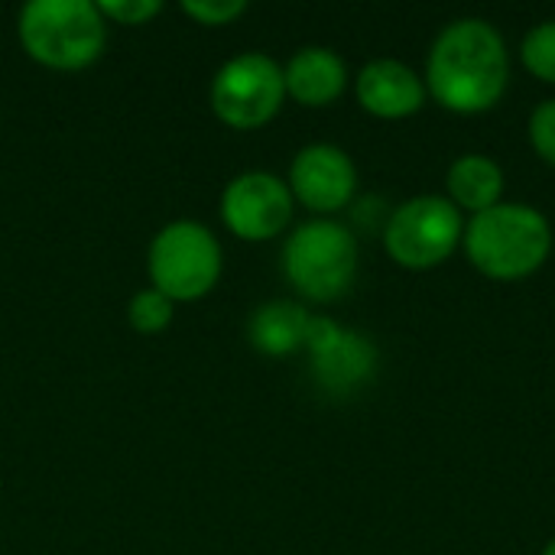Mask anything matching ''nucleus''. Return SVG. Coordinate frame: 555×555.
<instances>
[{"label": "nucleus", "mask_w": 555, "mask_h": 555, "mask_svg": "<svg viewBox=\"0 0 555 555\" xmlns=\"http://www.w3.org/2000/svg\"><path fill=\"white\" fill-rule=\"evenodd\" d=\"M423 81L446 111H491L511 81V59L501 33L475 16L449 23L429 49Z\"/></svg>", "instance_id": "f257e3e1"}, {"label": "nucleus", "mask_w": 555, "mask_h": 555, "mask_svg": "<svg viewBox=\"0 0 555 555\" xmlns=\"http://www.w3.org/2000/svg\"><path fill=\"white\" fill-rule=\"evenodd\" d=\"M465 254L488 280L514 283L533 276L553 250V228L543 211L520 202H501L465 224Z\"/></svg>", "instance_id": "f03ea898"}, {"label": "nucleus", "mask_w": 555, "mask_h": 555, "mask_svg": "<svg viewBox=\"0 0 555 555\" xmlns=\"http://www.w3.org/2000/svg\"><path fill=\"white\" fill-rule=\"evenodd\" d=\"M20 42L36 62L75 72L104 52V16L88 0H33L20 10Z\"/></svg>", "instance_id": "7ed1b4c3"}, {"label": "nucleus", "mask_w": 555, "mask_h": 555, "mask_svg": "<svg viewBox=\"0 0 555 555\" xmlns=\"http://www.w3.org/2000/svg\"><path fill=\"white\" fill-rule=\"evenodd\" d=\"M283 270L306 299L332 302L358 273V241L338 221H309L286 241Z\"/></svg>", "instance_id": "20e7f679"}, {"label": "nucleus", "mask_w": 555, "mask_h": 555, "mask_svg": "<svg viewBox=\"0 0 555 555\" xmlns=\"http://www.w3.org/2000/svg\"><path fill=\"white\" fill-rule=\"evenodd\" d=\"M465 237L462 211L442 195H416L393 208L384 228L387 254L406 270H433L446 263Z\"/></svg>", "instance_id": "39448f33"}, {"label": "nucleus", "mask_w": 555, "mask_h": 555, "mask_svg": "<svg viewBox=\"0 0 555 555\" xmlns=\"http://www.w3.org/2000/svg\"><path fill=\"white\" fill-rule=\"evenodd\" d=\"M221 273V247L198 221H172L150 244V280L166 299H202Z\"/></svg>", "instance_id": "423d86ee"}, {"label": "nucleus", "mask_w": 555, "mask_h": 555, "mask_svg": "<svg viewBox=\"0 0 555 555\" xmlns=\"http://www.w3.org/2000/svg\"><path fill=\"white\" fill-rule=\"evenodd\" d=\"M286 98L283 68L263 52H244L221 65L211 81V107L234 130L263 127Z\"/></svg>", "instance_id": "0eeeda50"}, {"label": "nucleus", "mask_w": 555, "mask_h": 555, "mask_svg": "<svg viewBox=\"0 0 555 555\" xmlns=\"http://www.w3.org/2000/svg\"><path fill=\"white\" fill-rule=\"evenodd\" d=\"M221 218L244 241H270L293 218V192L270 172H244L224 189Z\"/></svg>", "instance_id": "6e6552de"}, {"label": "nucleus", "mask_w": 555, "mask_h": 555, "mask_svg": "<svg viewBox=\"0 0 555 555\" xmlns=\"http://www.w3.org/2000/svg\"><path fill=\"white\" fill-rule=\"evenodd\" d=\"M358 189V169L351 156L332 143H312L299 150L289 169V192L319 215H332L351 202Z\"/></svg>", "instance_id": "1a4fd4ad"}, {"label": "nucleus", "mask_w": 555, "mask_h": 555, "mask_svg": "<svg viewBox=\"0 0 555 555\" xmlns=\"http://www.w3.org/2000/svg\"><path fill=\"white\" fill-rule=\"evenodd\" d=\"M358 101L367 114L403 120L426 104V81L397 59H374L358 75Z\"/></svg>", "instance_id": "9d476101"}, {"label": "nucleus", "mask_w": 555, "mask_h": 555, "mask_svg": "<svg viewBox=\"0 0 555 555\" xmlns=\"http://www.w3.org/2000/svg\"><path fill=\"white\" fill-rule=\"evenodd\" d=\"M283 78H286L289 98H296L306 107H325L335 98H341V91L348 85V68L338 59V52L322 49V46H309L289 59Z\"/></svg>", "instance_id": "9b49d317"}, {"label": "nucleus", "mask_w": 555, "mask_h": 555, "mask_svg": "<svg viewBox=\"0 0 555 555\" xmlns=\"http://www.w3.org/2000/svg\"><path fill=\"white\" fill-rule=\"evenodd\" d=\"M446 189H449V202L462 211L481 215L494 205H501L504 195V169L481 153H465L449 166L446 176Z\"/></svg>", "instance_id": "f8f14e48"}, {"label": "nucleus", "mask_w": 555, "mask_h": 555, "mask_svg": "<svg viewBox=\"0 0 555 555\" xmlns=\"http://www.w3.org/2000/svg\"><path fill=\"white\" fill-rule=\"evenodd\" d=\"M374 361H377V354H374L371 341H364V338L354 335V332H345L325 354L312 358V364H315V380H319L325 390H332V393L358 390V387L371 377Z\"/></svg>", "instance_id": "ddd939ff"}, {"label": "nucleus", "mask_w": 555, "mask_h": 555, "mask_svg": "<svg viewBox=\"0 0 555 555\" xmlns=\"http://www.w3.org/2000/svg\"><path fill=\"white\" fill-rule=\"evenodd\" d=\"M309 312L296 302H267L250 319V341L263 354H293L306 345Z\"/></svg>", "instance_id": "4468645a"}, {"label": "nucleus", "mask_w": 555, "mask_h": 555, "mask_svg": "<svg viewBox=\"0 0 555 555\" xmlns=\"http://www.w3.org/2000/svg\"><path fill=\"white\" fill-rule=\"evenodd\" d=\"M524 65L546 85H555V20L533 26L520 46Z\"/></svg>", "instance_id": "2eb2a0df"}, {"label": "nucleus", "mask_w": 555, "mask_h": 555, "mask_svg": "<svg viewBox=\"0 0 555 555\" xmlns=\"http://www.w3.org/2000/svg\"><path fill=\"white\" fill-rule=\"evenodd\" d=\"M127 319H130V325L137 332L156 335L172 322V299H166L159 289H143V293L133 296V302L127 309Z\"/></svg>", "instance_id": "dca6fc26"}, {"label": "nucleus", "mask_w": 555, "mask_h": 555, "mask_svg": "<svg viewBox=\"0 0 555 555\" xmlns=\"http://www.w3.org/2000/svg\"><path fill=\"white\" fill-rule=\"evenodd\" d=\"M530 143L550 166H555V98L543 101L530 114Z\"/></svg>", "instance_id": "f3484780"}, {"label": "nucleus", "mask_w": 555, "mask_h": 555, "mask_svg": "<svg viewBox=\"0 0 555 555\" xmlns=\"http://www.w3.org/2000/svg\"><path fill=\"white\" fill-rule=\"evenodd\" d=\"M98 10H101V16H111L124 26H137V23L156 16L163 10V3H156V0H101Z\"/></svg>", "instance_id": "a211bd4d"}, {"label": "nucleus", "mask_w": 555, "mask_h": 555, "mask_svg": "<svg viewBox=\"0 0 555 555\" xmlns=\"http://www.w3.org/2000/svg\"><path fill=\"white\" fill-rule=\"evenodd\" d=\"M182 10H185L192 20H198L202 26H224V23L237 20V16L247 10V3H244V0H221V3H198V0H189V3H182Z\"/></svg>", "instance_id": "6ab92c4d"}, {"label": "nucleus", "mask_w": 555, "mask_h": 555, "mask_svg": "<svg viewBox=\"0 0 555 555\" xmlns=\"http://www.w3.org/2000/svg\"><path fill=\"white\" fill-rule=\"evenodd\" d=\"M543 555H555V540H550V543H546V550H543Z\"/></svg>", "instance_id": "aec40b11"}]
</instances>
